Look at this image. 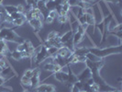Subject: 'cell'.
<instances>
[{
  "label": "cell",
  "instance_id": "obj_7",
  "mask_svg": "<svg viewBox=\"0 0 122 92\" xmlns=\"http://www.w3.org/2000/svg\"><path fill=\"white\" fill-rule=\"evenodd\" d=\"M73 51L71 49H69L66 46H61V48L58 49V52H57V56L61 57L64 60L70 59L73 56Z\"/></svg>",
  "mask_w": 122,
  "mask_h": 92
},
{
  "label": "cell",
  "instance_id": "obj_21",
  "mask_svg": "<svg viewBox=\"0 0 122 92\" xmlns=\"http://www.w3.org/2000/svg\"><path fill=\"white\" fill-rule=\"evenodd\" d=\"M57 36H59L58 31H50L49 33H48V35H47V39H46V40H51V39H54V38H56Z\"/></svg>",
  "mask_w": 122,
  "mask_h": 92
},
{
  "label": "cell",
  "instance_id": "obj_9",
  "mask_svg": "<svg viewBox=\"0 0 122 92\" xmlns=\"http://www.w3.org/2000/svg\"><path fill=\"white\" fill-rule=\"evenodd\" d=\"M37 92H55L56 90V87L51 85V84H40L34 89Z\"/></svg>",
  "mask_w": 122,
  "mask_h": 92
},
{
  "label": "cell",
  "instance_id": "obj_20",
  "mask_svg": "<svg viewBox=\"0 0 122 92\" xmlns=\"http://www.w3.org/2000/svg\"><path fill=\"white\" fill-rule=\"evenodd\" d=\"M58 22L59 23H61V24H66L68 21H69V16H58Z\"/></svg>",
  "mask_w": 122,
  "mask_h": 92
},
{
  "label": "cell",
  "instance_id": "obj_23",
  "mask_svg": "<svg viewBox=\"0 0 122 92\" xmlns=\"http://www.w3.org/2000/svg\"><path fill=\"white\" fill-rule=\"evenodd\" d=\"M25 15L24 14H22V13H19V12H16V13H13L10 15V17L12 19H18V18H23Z\"/></svg>",
  "mask_w": 122,
  "mask_h": 92
},
{
  "label": "cell",
  "instance_id": "obj_34",
  "mask_svg": "<svg viewBox=\"0 0 122 92\" xmlns=\"http://www.w3.org/2000/svg\"><path fill=\"white\" fill-rule=\"evenodd\" d=\"M93 1H96V0H88V2H89V3H92Z\"/></svg>",
  "mask_w": 122,
  "mask_h": 92
},
{
  "label": "cell",
  "instance_id": "obj_11",
  "mask_svg": "<svg viewBox=\"0 0 122 92\" xmlns=\"http://www.w3.org/2000/svg\"><path fill=\"white\" fill-rule=\"evenodd\" d=\"M51 76H53V77H54L55 80L61 82L62 84L65 83V82L67 81V78H68V73L63 72L62 70L59 71V72H56V73L51 74Z\"/></svg>",
  "mask_w": 122,
  "mask_h": 92
},
{
  "label": "cell",
  "instance_id": "obj_6",
  "mask_svg": "<svg viewBox=\"0 0 122 92\" xmlns=\"http://www.w3.org/2000/svg\"><path fill=\"white\" fill-rule=\"evenodd\" d=\"M27 22L30 25L31 27L33 28V30L35 31V33L36 35L39 38V35H38V32L42 29L43 27V21L41 19H39V18H30L27 20Z\"/></svg>",
  "mask_w": 122,
  "mask_h": 92
},
{
  "label": "cell",
  "instance_id": "obj_17",
  "mask_svg": "<svg viewBox=\"0 0 122 92\" xmlns=\"http://www.w3.org/2000/svg\"><path fill=\"white\" fill-rule=\"evenodd\" d=\"M54 63H52V62H49V63H47L46 65H44V66H43V70L44 71H48V72H51V73L53 74L54 72Z\"/></svg>",
  "mask_w": 122,
  "mask_h": 92
},
{
  "label": "cell",
  "instance_id": "obj_28",
  "mask_svg": "<svg viewBox=\"0 0 122 92\" xmlns=\"http://www.w3.org/2000/svg\"><path fill=\"white\" fill-rule=\"evenodd\" d=\"M16 50L18 51V52H23L24 51V44H23V43H18V46H17V48H16Z\"/></svg>",
  "mask_w": 122,
  "mask_h": 92
},
{
  "label": "cell",
  "instance_id": "obj_36",
  "mask_svg": "<svg viewBox=\"0 0 122 92\" xmlns=\"http://www.w3.org/2000/svg\"><path fill=\"white\" fill-rule=\"evenodd\" d=\"M80 92H86V91H80Z\"/></svg>",
  "mask_w": 122,
  "mask_h": 92
},
{
  "label": "cell",
  "instance_id": "obj_12",
  "mask_svg": "<svg viewBox=\"0 0 122 92\" xmlns=\"http://www.w3.org/2000/svg\"><path fill=\"white\" fill-rule=\"evenodd\" d=\"M88 53H89L88 47H78V46H75L73 51V55H76V56H81V55H85L86 56V54H88Z\"/></svg>",
  "mask_w": 122,
  "mask_h": 92
},
{
  "label": "cell",
  "instance_id": "obj_33",
  "mask_svg": "<svg viewBox=\"0 0 122 92\" xmlns=\"http://www.w3.org/2000/svg\"><path fill=\"white\" fill-rule=\"evenodd\" d=\"M2 4H3V0H0V6H2Z\"/></svg>",
  "mask_w": 122,
  "mask_h": 92
},
{
  "label": "cell",
  "instance_id": "obj_18",
  "mask_svg": "<svg viewBox=\"0 0 122 92\" xmlns=\"http://www.w3.org/2000/svg\"><path fill=\"white\" fill-rule=\"evenodd\" d=\"M58 49H59V48H57V47H55V46H51V47L47 48V52H48L49 57H54V56H56V55H57Z\"/></svg>",
  "mask_w": 122,
  "mask_h": 92
},
{
  "label": "cell",
  "instance_id": "obj_31",
  "mask_svg": "<svg viewBox=\"0 0 122 92\" xmlns=\"http://www.w3.org/2000/svg\"><path fill=\"white\" fill-rule=\"evenodd\" d=\"M71 92H80V89L75 85H73L71 87Z\"/></svg>",
  "mask_w": 122,
  "mask_h": 92
},
{
  "label": "cell",
  "instance_id": "obj_30",
  "mask_svg": "<svg viewBox=\"0 0 122 92\" xmlns=\"http://www.w3.org/2000/svg\"><path fill=\"white\" fill-rule=\"evenodd\" d=\"M9 79H6L3 76H1L0 75V87H2L3 85H5V83H6V81H8Z\"/></svg>",
  "mask_w": 122,
  "mask_h": 92
},
{
  "label": "cell",
  "instance_id": "obj_26",
  "mask_svg": "<svg viewBox=\"0 0 122 92\" xmlns=\"http://www.w3.org/2000/svg\"><path fill=\"white\" fill-rule=\"evenodd\" d=\"M61 9H62L63 11H65V12L68 13V12H70V10H71V6H69V4L66 2V3H64V4L61 5Z\"/></svg>",
  "mask_w": 122,
  "mask_h": 92
},
{
  "label": "cell",
  "instance_id": "obj_2",
  "mask_svg": "<svg viewBox=\"0 0 122 92\" xmlns=\"http://www.w3.org/2000/svg\"><path fill=\"white\" fill-rule=\"evenodd\" d=\"M0 39L10 42L14 43H23L24 39L21 36H19L16 31H14V28H8V27H1L0 28Z\"/></svg>",
  "mask_w": 122,
  "mask_h": 92
},
{
  "label": "cell",
  "instance_id": "obj_3",
  "mask_svg": "<svg viewBox=\"0 0 122 92\" xmlns=\"http://www.w3.org/2000/svg\"><path fill=\"white\" fill-rule=\"evenodd\" d=\"M49 58V55H48V52H47V48L41 44L39 46V48H37L36 55H35V58H34V65H41L42 62H44L46 59Z\"/></svg>",
  "mask_w": 122,
  "mask_h": 92
},
{
  "label": "cell",
  "instance_id": "obj_4",
  "mask_svg": "<svg viewBox=\"0 0 122 92\" xmlns=\"http://www.w3.org/2000/svg\"><path fill=\"white\" fill-rule=\"evenodd\" d=\"M33 69V72H32V76L30 77V91H33L37 87L41 84L40 82V74H41V69L39 67L32 68Z\"/></svg>",
  "mask_w": 122,
  "mask_h": 92
},
{
  "label": "cell",
  "instance_id": "obj_25",
  "mask_svg": "<svg viewBox=\"0 0 122 92\" xmlns=\"http://www.w3.org/2000/svg\"><path fill=\"white\" fill-rule=\"evenodd\" d=\"M17 6V10H18V12L19 13H22V14H24L25 12H26V7H25L22 4H18Z\"/></svg>",
  "mask_w": 122,
  "mask_h": 92
},
{
  "label": "cell",
  "instance_id": "obj_35",
  "mask_svg": "<svg viewBox=\"0 0 122 92\" xmlns=\"http://www.w3.org/2000/svg\"><path fill=\"white\" fill-rule=\"evenodd\" d=\"M2 70H3V69H2V68H1V67H0V74H1V73H2Z\"/></svg>",
  "mask_w": 122,
  "mask_h": 92
},
{
  "label": "cell",
  "instance_id": "obj_14",
  "mask_svg": "<svg viewBox=\"0 0 122 92\" xmlns=\"http://www.w3.org/2000/svg\"><path fill=\"white\" fill-rule=\"evenodd\" d=\"M20 85L23 87V88H28V89H30V78L27 77L26 76H22L21 78H20Z\"/></svg>",
  "mask_w": 122,
  "mask_h": 92
},
{
  "label": "cell",
  "instance_id": "obj_10",
  "mask_svg": "<svg viewBox=\"0 0 122 92\" xmlns=\"http://www.w3.org/2000/svg\"><path fill=\"white\" fill-rule=\"evenodd\" d=\"M10 53H11V51L8 49L6 42L0 39V58L7 57L8 55H10Z\"/></svg>",
  "mask_w": 122,
  "mask_h": 92
},
{
  "label": "cell",
  "instance_id": "obj_15",
  "mask_svg": "<svg viewBox=\"0 0 122 92\" xmlns=\"http://www.w3.org/2000/svg\"><path fill=\"white\" fill-rule=\"evenodd\" d=\"M4 6V9H5V12L7 14V15H11L13 13H16L18 12L17 10V6H12V5H5Z\"/></svg>",
  "mask_w": 122,
  "mask_h": 92
},
{
  "label": "cell",
  "instance_id": "obj_37",
  "mask_svg": "<svg viewBox=\"0 0 122 92\" xmlns=\"http://www.w3.org/2000/svg\"><path fill=\"white\" fill-rule=\"evenodd\" d=\"M79 1H81V0H79Z\"/></svg>",
  "mask_w": 122,
  "mask_h": 92
},
{
  "label": "cell",
  "instance_id": "obj_8",
  "mask_svg": "<svg viewBox=\"0 0 122 92\" xmlns=\"http://www.w3.org/2000/svg\"><path fill=\"white\" fill-rule=\"evenodd\" d=\"M91 78H92L91 71H90L89 68L86 67V66L79 75H77V79L80 82H87L88 80L91 79Z\"/></svg>",
  "mask_w": 122,
  "mask_h": 92
},
{
  "label": "cell",
  "instance_id": "obj_22",
  "mask_svg": "<svg viewBox=\"0 0 122 92\" xmlns=\"http://www.w3.org/2000/svg\"><path fill=\"white\" fill-rule=\"evenodd\" d=\"M67 3L69 4V6H71V7H73V6H77L78 7L80 4V1L79 0H67Z\"/></svg>",
  "mask_w": 122,
  "mask_h": 92
},
{
  "label": "cell",
  "instance_id": "obj_29",
  "mask_svg": "<svg viewBox=\"0 0 122 92\" xmlns=\"http://www.w3.org/2000/svg\"><path fill=\"white\" fill-rule=\"evenodd\" d=\"M53 21H54V19L52 18H51V17H47V18L44 19V22H45L46 24H52Z\"/></svg>",
  "mask_w": 122,
  "mask_h": 92
},
{
  "label": "cell",
  "instance_id": "obj_19",
  "mask_svg": "<svg viewBox=\"0 0 122 92\" xmlns=\"http://www.w3.org/2000/svg\"><path fill=\"white\" fill-rule=\"evenodd\" d=\"M37 2H38V0H26V4L28 6V9H26V11L30 10L33 7H36Z\"/></svg>",
  "mask_w": 122,
  "mask_h": 92
},
{
  "label": "cell",
  "instance_id": "obj_16",
  "mask_svg": "<svg viewBox=\"0 0 122 92\" xmlns=\"http://www.w3.org/2000/svg\"><path fill=\"white\" fill-rule=\"evenodd\" d=\"M9 56L12 58L13 60H15V61H19V60H21V59H22L21 53H20V52H18L17 50L12 51V52L10 53V55H9Z\"/></svg>",
  "mask_w": 122,
  "mask_h": 92
},
{
  "label": "cell",
  "instance_id": "obj_1",
  "mask_svg": "<svg viewBox=\"0 0 122 92\" xmlns=\"http://www.w3.org/2000/svg\"><path fill=\"white\" fill-rule=\"evenodd\" d=\"M89 53L92 54L97 56L98 58L104 59L105 57L109 56L112 54H120L122 50V43H119L117 46H109V47H105V48H99L97 46H93L88 47Z\"/></svg>",
  "mask_w": 122,
  "mask_h": 92
},
{
  "label": "cell",
  "instance_id": "obj_24",
  "mask_svg": "<svg viewBox=\"0 0 122 92\" xmlns=\"http://www.w3.org/2000/svg\"><path fill=\"white\" fill-rule=\"evenodd\" d=\"M58 13L57 11L55 10V9H52V10H50L49 11V14H48V17H51V18H52L53 19H55L56 18H58Z\"/></svg>",
  "mask_w": 122,
  "mask_h": 92
},
{
  "label": "cell",
  "instance_id": "obj_27",
  "mask_svg": "<svg viewBox=\"0 0 122 92\" xmlns=\"http://www.w3.org/2000/svg\"><path fill=\"white\" fill-rule=\"evenodd\" d=\"M32 72H33V69H32V68H30V69H27V70H25L24 76H26L29 77V78H30L31 76H32Z\"/></svg>",
  "mask_w": 122,
  "mask_h": 92
},
{
  "label": "cell",
  "instance_id": "obj_5",
  "mask_svg": "<svg viewBox=\"0 0 122 92\" xmlns=\"http://www.w3.org/2000/svg\"><path fill=\"white\" fill-rule=\"evenodd\" d=\"M67 67H68V72H67L68 78H67V81H66L65 83H63V84L65 85V87L71 88L72 86L74 85V84L78 81V79H77V75H75V74L73 73V69L71 68V66H70V65H67Z\"/></svg>",
  "mask_w": 122,
  "mask_h": 92
},
{
  "label": "cell",
  "instance_id": "obj_13",
  "mask_svg": "<svg viewBox=\"0 0 122 92\" xmlns=\"http://www.w3.org/2000/svg\"><path fill=\"white\" fill-rule=\"evenodd\" d=\"M27 22V19L25 18V16L23 18H18V19H13L12 22L10 23V24L12 25V27L14 29H16V28H18V27H21V26H23Z\"/></svg>",
  "mask_w": 122,
  "mask_h": 92
},
{
  "label": "cell",
  "instance_id": "obj_32",
  "mask_svg": "<svg viewBox=\"0 0 122 92\" xmlns=\"http://www.w3.org/2000/svg\"><path fill=\"white\" fill-rule=\"evenodd\" d=\"M1 22H2V15L0 14V23H1Z\"/></svg>",
  "mask_w": 122,
  "mask_h": 92
}]
</instances>
